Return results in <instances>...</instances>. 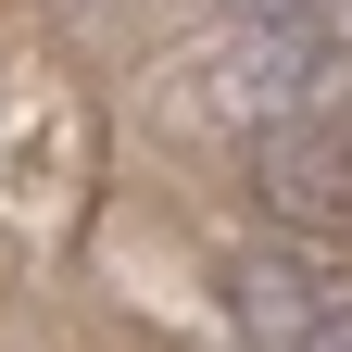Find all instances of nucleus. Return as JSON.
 <instances>
[{
	"mask_svg": "<svg viewBox=\"0 0 352 352\" xmlns=\"http://www.w3.org/2000/svg\"><path fill=\"white\" fill-rule=\"evenodd\" d=\"M302 13H340V0H227V38L239 25H302Z\"/></svg>",
	"mask_w": 352,
	"mask_h": 352,
	"instance_id": "7ed1b4c3",
	"label": "nucleus"
},
{
	"mask_svg": "<svg viewBox=\"0 0 352 352\" xmlns=\"http://www.w3.org/2000/svg\"><path fill=\"white\" fill-rule=\"evenodd\" d=\"M264 214L277 227H302V239H340L352 227V139L340 126H289V139H264Z\"/></svg>",
	"mask_w": 352,
	"mask_h": 352,
	"instance_id": "f03ea898",
	"label": "nucleus"
},
{
	"mask_svg": "<svg viewBox=\"0 0 352 352\" xmlns=\"http://www.w3.org/2000/svg\"><path fill=\"white\" fill-rule=\"evenodd\" d=\"M340 88H352V38L340 13H302V25H239L227 38V101L289 139V126H340Z\"/></svg>",
	"mask_w": 352,
	"mask_h": 352,
	"instance_id": "f257e3e1",
	"label": "nucleus"
}]
</instances>
